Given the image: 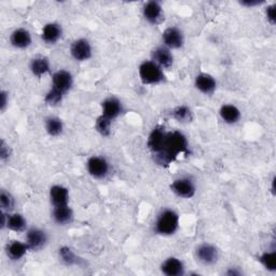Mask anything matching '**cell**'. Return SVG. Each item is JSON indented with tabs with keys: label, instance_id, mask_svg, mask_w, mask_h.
Returning a JSON list of instances; mask_svg holds the SVG:
<instances>
[{
	"label": "cell",
	"instance_id": "cell-21",
	"mask_svg": "<svg viewBox=\"0 0 276 276\" xmlns=\"http://www.w3.org/2000/svg\"><path fill=\"white\" fill-rule=\"evenodd\" d=\"M27 249H28L27 244H23L21 242L14 241L12 243H10L7 246V254L10 259L19 260L21 258L24 257V254L26 253Z\"/></svg>",
	"mask_w": 276,
	"mask_h": 276
},
{
	"label": "cell",
	"instance_id": "cell-31",
	"mask_svg": "<svg viewBox=\"0 0 276 276\" xmlns=\"http://www.w3.org/2000/svg\"><path fill=\"white\" fill-rule=\"evenodd\" d=\"M0 204H2L3 209L10 211L14 207V199L12 198L11 194L3 190L2 194H0Z\"/></svg>",
	"mask_w": 276,
	"mask_h": 276
},
{
	"label": "cell",
	"instance_id": "cell-20",
	"mask_svg": "<svg viewBox=\"0 0 276 276\" xmlns=\"http://www.w3.org/2000/svg\"><path fill=\"white\" fill-rule=\"evenodd\" d=\"M53 218L58 225H67L72 219V210L68 205L55 206L53 210Z\"/></svg>",
	"mask_w": 276,
	"mask_h": 276
},
{
	"label": "cell",
	"instance_id": "cell-23",
	"mask_svg": "<svg viewBox=\"0 0 276 276\" xmlns=\"http://www.w3.org/2000/svg\"><path fill=\"white\" fill-rule=\"evenodd\" d=\"M30 70L36 77L44 76L50 70V63L47 57H36L30 62Z\"/></svg>",
	"mask_w": 276,
	"mask_h": 276
},
{
	"label": "cell",
	"instance_id": "cell-25",
	"mask_svg": "<svg viewBox=\"0 0 276 276\" xmlns=\"http://www.w3.org/2000/svg\"><path fill=\"white\" fill-rule=\"evenodd\" d=\"M173 118L176 119L178 122H183V123H187V122H191L193 119V115L191 110L187 107V106H179V107L175 108L172 112Z\"/></svg>",
	"mask_w": 276,
	"mask_h": 276
},
{
	"label": "cell",
	"instance_id": "cell-9",
	"mask_svg": "<svg viewBox=\"0 0 276 276\" xmlns=\"http://www.w3.org/2000/svg\"><path fill=\"white\" fill-rule=\"evenodd\" d=\"M163 41L168 48L179 49L184 45V35L178 28L169 27L163 33Z\"/></svg>",
	"mask_w": 276,
	"mask_h": 276
},
{
	"label": "cell",
	"instance_id": "cell-28",
	"mask_svg": "<svg viewBox=\"0 0 276 276\" xmlns=\"http://www.w3.org/2000/svg\"><path fill=\"white\" fill-rule=\"evenodd\" d=\"M259 260L268 271L274 272L276 270V252H264Z\"/></svg>",
	"mask_w": 276,
	"mask_h": 276
},
{
	"label": "cell",
	"instance_id": "cell-8",
	"mask_svg": "<svg viewBox=\"0 0 276 276\" xmlns=\"http://www.w3.org/2000/svg\"><path fill=\"white\" fill-rule=\"evenodd\" d=\"M198 259L206 265L214 264L218 260V250L210 244H203L196 250Z\"/></svg>",
	"mask_w": 276,
	"mask_h": 276
},
{
	"label": "cell",
	"instance_id": "cell-3",
	"mask_svg": "<svg viewBox=\"0 0 276 276\" xmlns=\"http://www.w3.org/2000/svg\"><path fill=\"white\" fill-rule=\"evenodd\" d=\"M140 77L145 84H157L164 80L161 67L151 61H146L140 66Z\"/></svg>",
	"mask_w": 276,
	"mask_h": 276
},
{
	"label": "cell",
	"instance_id": "cell-13",
	"mask_svg": "<svg viewBox=\"0 0 276 276\" xmlns=\"http://www.w3.org/2000/svg\"><path fill=\"white\" fill-rule=\"evenodd\" d=\"M152 58L156 65L163 68H171L174 63V57L172 55V53L164 47L156 48L152 53Z\"/></svg>",
	"mask_w": 276,
	"mask_h": 276
},
{
	"label": "cell",
	"instance_id": "cell-27",
	"mask_svg": "<svg viewBox=\"0 0 276 276\" xmlns=\"http://www.w3.org/2000/svg\"><path fill=\"white\" fill-rule=\"evenodd\" d=\"M46 129L49 135L58 136L63 132V123L57 118H49L46 122Z\"/></svg>",
	"mask_w": 276,
	"mask_h": 276
},
{
	"label": "cell",
	"instance_id": "cell-7",
	"mask_svg": "<svg viewBox=\"0 0 276 276\" xmlns=\"http://www.w3.org/2000/svg\"><path fill=\"white\" fill-rule=\"evenodd\" d=\"M70 52L72 57L77 61H87L92 56L91 46L86 39H78L73 42Z\"/></svg>",
	"mask_w": 276,
	"mask_h": 276
},
{
	"label": "cell",
	"instance_id": "cell-2",
	"mask_svg": "<svg viewBox=\"0 0 276 276\" xmlns=\"http://www.w3.org/2000/svg\"><path fill=\"white\" fill-rule=\"evenodd\" d=\"M179 225V217L174 210L166 209L159 216L155 224V230L159 234L172 235L177 231Z\"/></svg>",
	"mask_w": 276,
	"mask_h": 276
},
{
	"label": "cell",
	"instance_id": "cell-17",
	"mask_svg": "<svg viewBox=\"0 0 276 276\" xmlns=\"http://www.w3.org/2000/svg\"><path fill=\"white\" fill-rule=\"evenodd\" d=\"M10 40H11L13 47L17 49H26L31 44V36L28 30L24 28H18L13 31Z\"/></svg>",
	"mask_w": 276,
	"mask_h": 276
},
{
	"label": "cell",
	"instance_id": "cell-1",
	"mask_svg": "<svg viewBox=\"0 0 276 276\" xmlns=\"http://www.w3.org/2000/svg\"><path fill=\"white\" fill-rule=\"evenodd\" d=\"M180 153H188L187 138L180 132H171L165 136L163 150L154 153V160L159 165L167 166Z\"/></svg>",
	"mask_w": 276,
	"mask_h": 276
},
{
	"label": "cell",
	"instance_id": "cell-19",
	"mask_svg": "<svg viewBox=\"0 0 276 276\" xmlns=\"http://www.w3.org/2000/svg\"><path fill=\"white\" fill-rule=\"evenodd\" d=\"M62 36V28L55 23L47 24L42 30V39L49 45H53L58 41Z\"/></svg>",
	"mask_w": 276,
	"mask_h": 276
},
{
	"label": "cell",
	"instance_id": "cell-36",
	"mask_svg": "<svg viewBox=\"0 0 276 276\" xmlns=\"http://www.w3.org/2000/svg\"><path fill=\"white\" fill-rule=\"evenodd\" d=\"M8 217L9 216H7L4 213V211H2V229H4L7 226V224H8Z\"/></svg>",
	"mask_w": 276,
	"mask_h": 276
},
{
	"label": "cell",
	"instance_id": "cell-32",
	"mask_svg": "<svg viewBox=\"0 0 276 276\" xmlns=\"http://www.w3.org/2000/svg\"><path fill=\"white\" fill-rule=\"evenodd\" d=\"M11 154V150H10L9 146L5 143V141H2L0 143V157L3 161H7Z\"/></svg>",
	"mask_w": 276,
	"mask_h": 276
},
{
	"label": "cell",
	"instance_id": "cell-11",
	"mask_svg": "<svg viewBox=\"0 0 276 276\" xmlns=\"http://www.w3.org/2000/svg\"><path fill=\"white\" fill-rule=\"evenodd\" d=\"M26 242L28 249L30 250H38L45 246L47 242V235L44 231L39 229H31L28 231Z\"/></svg>",
	"mask_w": 276,
	"mask_h": 276
},
{
	"label": "cell",
	"instance_id": "cell-12",
	"mask_svg": "<svg viewBox=\"0 0 276 276\" xmlns=\"http://www.w3.org/2000/svg\"><path fill=\"white\" fill-rule=\"evenodd\" d=\"M166 133L162 127H155L148 138V148L153 152L157 153L163 150Z\"/></svg>",
	"mask_w": 276,
	"mask_h": 276
},
{
	"label": "cell",
	"instance_id": "cell-5",
	"mask_svg": "<svg viewBox=\"0 0 276 276\" xmlns=\"http://www.w3.org/2000/svg\"><path fill=\"white\" fill-rule=\"evenodd\" d=\"M53 88L63 94H66L72 86V76L71 73L66 70L56 71L52 78Z\"/></svg>",
	"mask_w": 276,
	"mask_h": 276
},
{
	"label": "cell",
	"instance_id": "cell-33",
	"mask_svg": "<svg viewBox=\"0 0 276 276\" xmlns=\"http://www.w3.org/2000/svg\"><path fill=\"white\" fill-rule=\"evenodd\" d=\"M275 8L276 6L275 5H272V6H269L267 8V10H265V14H267V18L269 21V23L272 24V25H275V21H276V14H275Z\"/></svg>",
	"mask_w": 276,
	"mask_h": 276
},
{
	"label": "cell",
	"instance_id": "cell-10",
	"mask_svg": "<svg viewBox=\"0 0 276 276\" xmlns=\"http://www.w3.org/2000/svg\"><path fill=\"white\" fill-rule=\"evenodd\" d=\"M144 17L151 24H157L162 19V7L157 2H149L144 6Z\"/></svg>",
	"mask_w": 276,
	"mask_h": 276
},
{
	"label": "cell",
	"instance_id": "cell-22",
	"mask_svg": "<svg viewBox=\"0 0 276 276\" xmlns=\"http://www.w3.org/2000/svg\"><path fill=\"white\" fill-rule=\"evenodd\" d=\"M221 119L227 123H236L241 118V111L233 105H224L220 109Z\"/></svg>",
	"mask_w": 276,
	"mask_h": 276
},
{
	"label": "cell",
	"instance_id": "cell-37",
	"mask_svg": "<svg viewBox=\"0 0 276 276\" xmlns=\"http://www.w3.org/2000/svg\"><path fill=\"white\" fill-rule=\"evenodd\" d=\"M228 274H229V275H240L241 273L238 272V271H235V270H231V271L228 272Z\"/></svg>",
	"mask_w": 276,
	"mask_h": 276
},
{
	"label": "cell",
	"instance_id": "cell-15",
	"mask_svg": "<svg viewBox=\"0 0 276 276\" xmlns=\"http://www.w3.org/2000/svg\"><path fill=\"white\" fill-rule=\"evenodd\" d=\"M184 263L177 258H168L166 259L162 265L161 270L163 274L167 276H179L184 274Z\"/></svg>",
	"mask_w": 276,
	"mask_h": 276
},
{
	"label": "cell",
	"instance_id": "cell-6",
	"mask_svg": "<svg viewBox=\"0 0 276 276\" xmlns=\"http://www.w3.org/2000/svg\"><path fill=\"white\" fill-rule=\"evenodd\" d=\"M108 163L103 157L92 156L88 161V171L94 178H104L108 173Z\"/></svg>",
	"mask_w": 276,
	"mask_h": 276
},
{
	"label": "cell",
	"instance_id": "cell-16",
	"mask_svg": "<svg viewBox=\"0 0 276 276\" xmlns=\"http://www.w3.org/2000/svg\"><path fill=\"white\" fill-rule=\"evenodd\" d=\"M50 199L53 205L62 206V205H68V199L69 193L68 190L63 186H53L50 190Z\"/></svg>",
	"mask_w": 276,
	"mask_h": 276
},
{
	"label": "cell",
	"instance_id": "cell-30",
	"mask_svg": "<svg viewBox=\"0 0 276 276\" xmlns=\"http://www.w3.org/2000/svg\"><path fill=\"white\" fill-rule=\"evenodd\" d=\"M64 95H65V94H63V93H61V92H58V91H56L54 89H51L48 92V94L46 95L45 101L50 106H56L63 101Z\"/></svg>",
	"mask_w": 276,
	"mask_h": 276
},
{
	"label": "cell",
	"instance_id": "cell-26",
	"mask_svg": "<svg viewBox=\"0 0 276 276\" xmlns=\"http://www.w3.org/2000/svg\"><path fill=\"white\" fill-rule=\"evenodd\" d=\"M60 258L66 265L79 264V258L76 256V253L72 251V249L67 246L60 248Z\"/></svg>",
	"mask_w": 276,
	"mask_h": 276
},
{
	"label": "cell",
	"instance_id": "cell-18",
	"mask_svg": "<svg viewBox=\"0 0 276 276\" xmlns=\"http://www.w3.org/2000/svg\"><path fill=\"white\" fill-rule=\"evenodd\" d=\"M121 103L114 97L106 100L103 103V115H105L106 118L113 120L121 113Z\"/></svg>",
	"mask_w": 276,
	"mask_h": 276
},
{
	"label": "cell",
	"instance_id": "cell-4",
	"mask_svg": "<svg viewBox=\"0 0 276 276\" xmlns=\"http://www.w3.org/2000/svg\"><path fill=\"white\" fill-rule=\"evenodd\" d=\"M171 188L173 192L180 198L190 199L195 194V186L189 178L176 179Z\"/></svg>",
	"mask_w": 276,
	"mask_h": 276
},
{
	"label": "cell",
	"instance_id": "cell-34",
	"mask_svg": "<svg viewBox=\"0 0 276 276\" xmlns=\"http://www.w3.org/2000/svg\"><path fill=\"white\" fill-rule=\"evenodd\" d=\"M8 104V95L5 91H2V104H0V108L4 111L6 109V106Z\"/></svg>",
	"mask_w": 276,
	"mask_h": 276
},
{
	"label": "cell",
	"instance_id": "cell-24",
	"mask_svg": "<svg viewBox=\"0 0 276 276\" xmlns=\"http://www.w3.org/2000/svg\"><path fill=\"white\" fill-rule=\"evenodd\" d=\"M7 227L10 230H13L15 232H22L26 228V220L22 215L14 214L8 217Z\"/></svg>",
	"mask_w": 276,
	"mask_h": 276
},
{
	"label": "cell",
	"instance_id": "cell-35",
	"mask_svg": "<svg viewBox=\"0 0 276 276\" xmlns=\"http://www.w3.org/2000/svg\"><path fill=\"white\" fill-rule=\"evenodd\" d=\"M262 2H249V0H246V2H242L241 5L246 6V7H253V6H259L261 5Z\"/></svg>",
	"mask_w": 276,
	"mask_h": 276
},
{
	"label": "cell",
	"instance_id": "cell-29",
	"mask_svg": "<svg viewBox=\"0 0 276 276\" xmlns=\"http://www.w3.org/2000/svg\"><path fill=\"white\" fill-rule=\"evenodd\" d=\"M111 121L110 119L106 118L105 115H101L96 121V130L103 136H109L111 129Z\"/></svg>",
	"mask_w": 276,
	"mask_h": 276
},
{
	"label": "cell",
	"instance_id": "cell-14",
	"mask_svg": "<svg viewBox=\"0 0 276 276\" xmlns=\"http://www.w3.org/2000/svg\"><path fill=\"white\" fill-rule=\"evenodd\" d=\"M195 87L199 91L204 94H213L216 90L217 83L214 77L207 73H200L195 78Z\"/></svg>",
	"mask_w": 276,
	"mask_h": 276
}]
</instances>
